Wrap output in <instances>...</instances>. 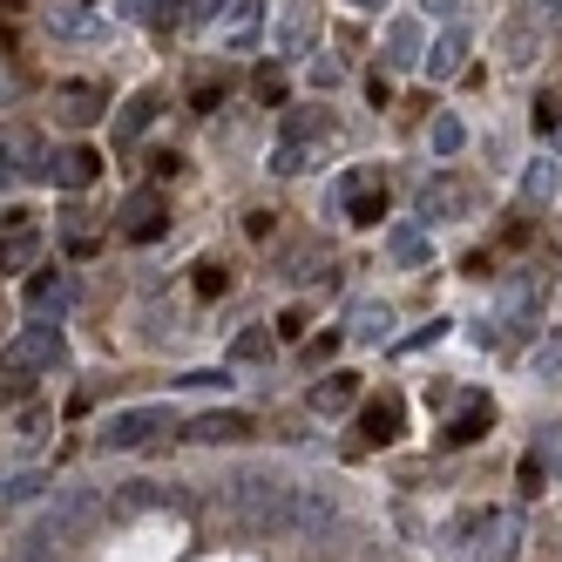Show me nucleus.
<instances>
[{"instance_id":"393cba45","label":"nucleus","mask_w":562,"mask_h":562,"mask_svg":"<svg viewBox=\"0 0 562 562\" xmlns=\"http://www.w3.org/2000/svg\"><path fill=\"white\" fill-rule=\"evenodd\" d=\"M265 352H271V326H245V333L231 339V359H237V367H251V359H265Z\"/></svg>"},{"instance_id":"ea45409f","label":"nucleus","mask_w":562,"mask_h":562,"mask_svg":"<svg viewBox=\"0 0 562 562\" xmlns=\"http://www.w3.org/2000/svg\"><path fill=\"white\" fill-rule=\"evenodd\" d=\"M123 14L130 21H156V0H123Z\"/></svg>"},{"instance_id":"58836bf2","label":"nucleus","mask_w":562,"mask_h":562,"mask_svg":"<svg viewBox=\"0 0 562 562\" xmlns=\"http://www.w3.org/2000/svg\"><path fill=\"white\" fill-rule=\"evenodd\" d=\"M190 102H196V109H217V102H224V82H196Z\"/></svg>"},{"instance_id":"a19ab883","label":"nucleus","mask_w":562,"mask_h":562,"mask_svg":"<svg viewBox=\"0 0 562 562\" xmlns=\"http://www.w3.org/2000/svg\"><path fill=\"white\" fill-rule=\"evenodd\" d=\"M217 14V0H190V8H183V21H211Z\"/></svg>"},{"instance_id":"f8f14e48","label":"nucleus","mask_w":562,"mask_h":562,"mask_svg":"<svg viewBox=\"0 0 562 562\" xmlns=\"http://www.w3.org/2000/svg\"><path fill=\"white\" fill-rule=\"evenodd\" d=\"M515 555H521V515H488L474 562H515Z\"/></svg>"},{"instance_id":"1a4fd4ad","label":"nucleus","mask_w":562,"mask_h":562,"mask_svg":"<svg viewBox=\"0 0 562 562\" xmlns=\"http://www.w3.org/2000/svg\"><path fill=\"white\" fill-rule=\"evenodd\" d=\"M400 420H407L400 393H380V400H367V414H359V440H367V448H386V440H400Z\"/></svg>"},{"instance_id":"ddd939ff","label":"nucleus","mask_w":562,"mask_h":562,"mask_svg":"<svg viewBox=\"0 0 562 562\" xmlns=\"http://www.w3.org/2000/svg\"><path fill=\"white\" fill-rule=\"evenodd\" d=\"M488 427H495V407H488V400H461V414L448 420V434H440V440H448V448H468V440H481Z\"/></svg>"},{"instance_id":"20e7f679","label":"nucleus","mask_w":562,"mask_h":562,"mask_svg":"<svg viewBox=\"0 0 562 562\" xmlns=\"http://www.w3.org/2000/svg\"><path fill=\"white\" fill-rule=\"evenodd\" d=\"M474 196H481V183L461 177V170L427 177V183H420V217H427V224H440V217H468V211H474Z\"/></svg>"},{"instance_id":"2eb2a0df","label":"nucleus","mask_w":562,"mask_h":562,"mask_svg":"<svg viewBox=\"0 0 562 562\" xmlns=\"http://www.w3.org/2000/svg\"><path fill=\"white\" fill-rule=\"evenodd\" d=\"M68 299H75V285H68V271H34V278H27V305L42 312V318H48V312H61Z\"/></svg>"},{"instance_id":"4be33fe9","label":"nucleus","mask_w":562,"mask_h":562,"mask_svg":"<svg viewBox=\"0 0 562 562\" xmlns=\"http://www.w3.org/2000/svg\"><path fill=\"white\" fill-rule=\"evenodd\" d=\"M34 251H42V237L14 224L8 237H0V271H21V265H34Z\"/></svg>"},{"instance_id":"bb28decb","label":"nucleus","mask_w":562,"mask_h":562,"mask_svg":"<svg viewBox=\"0 0 562 562\" xmlns=\"http://www.w3.org/2000/svg\"><path fill=\"white\" fill-rule=\"evenodd\" d=\"M61 237H68V251H75V258H89V251H95V224H89V211H68Z\"/></svg>"},{"instance_id":"c85d7f7f","label":"nucleus","mask_w":562,"mask_h":562,"mask_svg":"<svg viewBox=\"0 0 562 562\" xmlns=\"http://www.w3.org/2000/svg\"><path fill=\"white\" fill-rule=\"evenodd\" d=\"M521 196H529V204H549L555 196V164H536L529 177H521Z\"/></svg>"},{"instance_id":"c756f323","label":"nucleus","mask_w":562,"mask_h":562,"mask_svg":"<svg viewBox=\"0 0 562 562\" xmlns=\"http://www.w3.org/2000/svg\"><path fill=\"white\" fill-rule=\"evenodd\" d=\"M48 27H55V34H95L102 21H95V14H82V8H55V14H48Z\"/></svg>"},{"instance_id":"7ed1b4c3","label":"nucleus","mask_w":562,"mask_h":562,"mask_svg":"<svg viewBox=\"0 0 562 562\" xmlns=\"http://www.w3.org/2000/svg\"><path fill=\"white\" fill-rule=\"evenodd\" d=\"M55 359H61V333H55V326H27V333H14L8 346H0V373H8V380H27V373L55 367Z\"/></svg>"},{"instance_id":"72a5a7b5","label":"nucleus","mask_w":562,"mask_h":562,"mask_svg":"<svg viewBox=\"0 0 562 562\" xmlns=\"http://www.w3.org/2000/svg\"><path fill=\"white\" fill-rule=\"evenodd\" d=\"M461 136H468V130L454 123V115H434V149H440V156H454V149H461Z\"/></svg>"},{"instance_id":"7c9ffc66","label":"nucleus","mask_w":562,"mask_h":562,"mask_svg":"<svg viewBox=\"0 0 562 562\" xmlns=\"http://www.w3.org/2000/svg\"><path fill=\"white\" fill-rule=\"evenodd\" d=\"M196 292H204V299H224V292H231V271H224L217 258H204V265H196Z\"/></svg>"},{"instance_id":"a878e982","label":"nucleus","mask_w":562,"mask_h":562,"mask_svg":"<svg viewBox=\"0 0 562 562\" xmlns=\"http://www.w3.org/2000/svg\"><path fill=\"white\" fill-rule=\"evenodd\" d=\"M318 265H326V251H318V245H292V251H285V278H292V285L318 278Z\"/></svg>"},{"instance_id":"4c0bfd02","label":"nucleus","mask_w":562,"mask_h":562,"mask_svg":"<svg viewBox=\"0 0 562 562\" xmlns=\"http://www.w3.org/2000/svg\"><path fill=\"white\" fill-rule=\"evenodd\" d=\"M258 102H285V75L278 68H258Z\"/></svg>"},{"instance_id":"f704fd0d","label":"nucleus","mask_w":562,"mask_h":562,"mask_svg":"<svg viewBox=\"0 0 562 562\" xmlns=\"http://www.w3.org/2000/svg\"><path fill=\"white\" fill-rule=\"evenodd\" d=\"M312 82H318V89L346 82V61H339V55H318V61H312Z\"/></svg>"},{"instance_id":"473e14b6","label":"nucleus","mask_w":562,"mask_h":562,"mask_svg":"<svg viewBox=\"0 0 562 562\" xmlns=\"http://www.w3.org/2000/svg\"><path fill=\"white\" fill-rule=\"evenodd\" d=\"M42 488H48V474H14L8 488H0V502H34Z\"/></svg>"},{"instance_id":"39448f33","label":"nucleus","mask_w":562,"mask_h":562,"mask_svg":"<svg viewBox=\"0 0 562 562\" xmlns=\"http://www.w3.org/2000/svg\"><path fill=\"white\" fill-rule=\"evenodd\" d=\"M102 115H109V89H95V82H61L55 89V123L89 130V123H102Z\"/></svg>"},{"instance_id":"37998d69","label":"nucleus","mask_w":562,"mask_h":562,"mask_svg":"<svg viewBox=\"0 0 562 562\" xmlns=\"http://www.w3.org/2000/svg\"><path fill=\"white\" fill-rule=\"evenodd\" d=\"M352 8H367V14H373V8H380V0H352Z\"/></svg>"},{"instance_id":"f03ea898","label":"nucleus","mask_w":562,"mask_h":562,"mask_svg":"<svg viewBox=\"0 0 562 562\" xmlns=\"http://www.w3.org/2000/svg\"><path fill=\"white\" fill-rule=\"evenodd\" d=\"M95 515H102V502H95L89 488L55 495V502L42 508V521L27 529V542L14 549V562H61V549H75V542L95 529Z\"/></svg>"},{"instance_id":"b1692460","label":"nucleus","mask_w":562,"mask_h":562,"mask_svg":"<svg viewBox=\"0 0 562 562\" xmlns=\"http://www.w3.org/2000/svg\"><path fill=\"white\" fill-rule=\"evenodd\" d=\"M529 123H536V136H549V143L562 149V89H542V95H536V115H529Z\"/></svg>"},{"instance_id":"4468645a","label":"nucleus","mask_w":562,"mask_h":562,"mask_svg":"<svg viewBox=\"0 0 562 562\" xmlns=\"http://www.w3.org/2000/svg\"><path fill=\"white\" fill-rule=\"evenodd\" d=\"M420 61H427L434 82H448V75H461V61H468V34H461V27H448V34H440V42H434Z\"/></svg>"},{"instance_id":"dca6fc26","label":"nucleus","mask_w":562,"mask_h":562,"mask_svg":"<svg viewBox=\"0 0 562 562\" xmlns=\"http://www.w3.org/2000/svg\"><path fill=\"white\" fill-rule=\"evenodd\" d=\"M258 14H265V0H231V14H224V27H217V42H224V48H251Z\"/></svg>"},{"instance_id":"c9c22d12","label":"nucleus","mask_w":562,"mask_h":562,"mask_svg":"<svg viewBox=\"0 0 562 562\" xmlns=\"http://www.w3.org/2000/svg\"><path fill=\"white\" fill-rule=\"evenodd\" d=\"M536 373H542V380H562V333L536 352Z\"/></svg>"},{"instance_id":"9b49d317","label":"nucleus","mask_w":562,"mask_h":562,"mask_svg":"<svg viewBox=\"0 0 562 562\" xmlns=\"http://www.w3.org/2000/svg\"><path fill=\"white\" fill-rule=\"evenodd\" d=\"M27 170H42V143H34V130H0V183H14Z\"/></svg>"},{"instance_id":"f257e3e1","label":"nucleus","mask_w":562,"mask_h":562,"mask_svg":"<svg viewBox=\"0 0 562 562\" xmlns=\"http://www.w3.org/2000/svg\"><path fill=\"white\" fill-rule=\"evenodd\" d=\"M231 521L245 536L271 542V536H318L333 521V495L326 488H292L278 474H237L231 481Z\"/></svg>"},{"instance_id":"c03bdc74","label":"nucleus","mask_w":562,"mask_h":562,"mask_svg":"<svg viewBox=\"0 0 562 562\" xmlns=\"http://www.w3.org/2000/svg\"><path fill=\"white\" fill-rule=\"evenodd\" d=\"M549 14H555V21H562V0H549Z\"/></svg>"},{"instance_id":"e433bc0d","label":"nucleus","mask_w":562,"mask_h":562,"mask_svg":"<svg viewBox=\"0 0 562 562\" xmlns=\"http://www.w3.org/2000/svg\"><path fill=\"white\" fill-rule=\"evenodd\" d=\"M542 481H549L542 454H521V495H542Z\"/></svg>"},{"instance_id":"cd10ccee","label":"nucleus","mask_w":562,"mask_h":562,"mask_svg":"<svg viewBox=\"0 0 562 562\" xmlns=\"http://www.w3.org/2000/svg\"><path fill=\"white\" fill-rule=\"evenodd\" d=\"M386 326H393L386 305H359L352 312V339H386Z\"/></svg>"},{"instance_id":"9d476101","label":"nucleus","mask_w":562,"mask_h":562,"mask_svg":"<svg viewBox=\"0 0 562 562\" xmlns=\"http://www.w3.org/2000/svg\"><path fill=\"white\" fill-rule=\"evenodd\" d=\"M95 177H102V156H95V149H82V143H75V149H55L48 183H61V190H89Z\"/></svg>"},{"instance_id":"aec40b11","label":"nucleus","mask_w":562,"mask_h":562,"mask_svg":"<svg viewBox=\"0 0 562 562\" xmlns=\"http://www.w3.org/2000/svg\"><path fill=\"white\" fill-rule=\"evenodd\" d=\"M245 434H251L245 414H204V420L190 427V440H204V448H217V440H245Z\"/></svg>"},{"instance_id":"49530a36","label":"nucleus","mask_w":562,"mask_h":562,"mask_svg":"<svg viewBox=\"0 0 562 562\" xmlns=\"http://www.w3.org/2000/svg\"><path fill=\"white\" fill-rule=\"evenodd\" d=\"M0 326H8V305H0Z\"/></svg>"},{"instance_id":"6ab92c4d","label":"nucleus","mask_w":562,"mask_h":562,"mask_svg":"<svg viewBox=\"0 0 562 562\" xmlns=\"http://www.w3.org/2000/svg\"><path fill=\"white\" fill-rule=\"evenodd\" d=\"M420 55H427L420 21H393V27H386V61H393V68H414Z\"/></svg>"},{"instance_id":"79ce46f5","label":"nucleus","mask_w":562,"mask_h":562,"mask_svg":"<svg viewBox=\"0 0 562 562\" xmlns=\"http://www.w3.org/2000/svg\"><path fill=\"white\" fill-rule=\"evenodd\" d=\"M461 8V0H427V14H454Z\"/></svg>"},{"instance_id":"5701e85b","label":"nucleus","mask_w":562,"mask_h":562,"mask_svg":"<svg viewBox=\"0 0 562 562\" xmlns=\"http://www.w3.org/2000/svg\"><path fill=\"white\" fill-rule=\"evenodd\" d=\"M386 251H393L400 265H420V258H427V231H420V224H393V231H386Z\"/></svg>"},{"instance_id":"f3484780","label":"nucleus","mask_w":562,"mask_h":562,"mask_svg":"<svg viewBox=\"0 0 562 562\" xmlns=\"http://www.w3.org/2000/svg\"><path fill=\"white\" fill-rule=\"evenodd\" d=\"M352 400H359V373H326V380L312 386V407L318 414H346Z\"/></svg>"},{"instance_id":"2f4dec72","label":"nucleus","mask_w":562,"mask_h":562,"mask_svg":"<svg viewBox=\"0 0 562 562\" xmlns=\"http://www.w3.org/2000/svg\"><path fill=\"white\" fill-rule=\"evenodd\" d=\"M305 34H312V14L299 8V14H285V27H278V48H285V55H299V48H305Z\"/></svg>"},{"instance_id":"a211bd4d","label":"nucleus","mask_w":562,"mask_h":562,"mask_svg":"<svg viewBox=\"0 0 562 562\" xmlns=\"http://www.w3.org/2000/svg\"><path fill=\"white\" fill-rule=\"evenodd\" d=\"M156 102H164V95H156V89H136V95L123 102V115H115V143H136V136L149 130V115H156Z\"/></svg>"},{"instance_id":"423d86ee","label":"nucleus","mask_w":562,"mask_h":562,"mask_svg":"<svg viewBox=\"0 0 562 562\" xmlns=\"http://www.w3.org/2000/svg\"><path fill=\"white\" fill-rule=\"evenodd\" d=\"M115 231H123L130 245H156V237L170 231V211H164V196H156V190H136L130 204H123V224H115Z\"/></svg>"},{"instance_id":"0eeeda50","label":"nucleus","mask_w":562,"mask_h":562,"mask_svg":"<svg viewBox=\"0 0 562 562\" xmlns=\"http://www.w3.org/2000/svg\"><path fill=\"white\" fill-rule=\"evenodd\" d=\"M164 427H170V407H130V414H115V420L102 427V448H115V454H123V448H143V440L164 434Z\"/></svg>"},{"instance_id":"a18cd8bd","label":"nucleus","mask_w":562,"mask_h":562,"mask_svg":"<svg viewBox=\"0 0 562 562\" xmlns=\"http://www.w3.org/2000/svg\"><path fill=\"white\" fill-rule=\"evenodd\" d=\"M8 8H21V0H0V14H8Z\"/></svg>"},{"instance_id":"6e6552de","label":"nucleus","mask_w":562,"mask_h":562,"mask_svg":"<svg viewBox=\"0 0 562 562\" xmlns=\"http://www.w3.org/2000/svg\"><path fill=\"white\" fill-rule=\"evenodd\" d=\"M339 196H346V217L352 224H380L386 217V183H380V170H352L339 183Z\"/></svg>"},{"instance_id":"412c9836","label":"nucleus","mask_w":562,"mask_h":562,"mask_svg":"<svg viewBox=\"0 0 562 562\" xmlns=\"http://www.w3.org/2000/svg\"><path fill=\"white\" fill-rule=\"evenodd\" d=\"M529 312H536V278H508L502 285V318L508 326H529Z\"/></svg>"}]
</instances>
